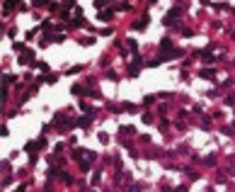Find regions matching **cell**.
I'll use <instances>...</instances> for the list:
<instances>
[{"instance_id":"7a4b0ae2","label":"cell","mask_w":235,"mask_h":192,"mask_svg":"<svg viewBox=\"0 0 235 192\" xmlns=\"http://www.w3.org/2000/svg\"><path fill=\"white\" fill-rule=\"evenodd\" d=\"M100 19H104V22H109V19H112V10H104V12L100 15Z\"/></svg>"},{"instance_id":"3957f363","label":"cell","mask_w":235,"mask_h":192,"mask_svg":"<svg viewBox=\"0 0 235 192\" xmlns=\"http://www.w3.org/2000/svg\"><path fill=\"white\" fill-rule=\"evenodd\" d=\"M201 58L206 61V63H211V61H213V56H211V51H204V54H201Z\"/></svg>"},{"instance_id":"277c9868","label":"cell","mask_w":235,"mask_h":192,"mask_svg":"<svg viewBox=\"0 0 235 192\" xmlns=\"http://www.w3.org/2000/svg\"><path fill=\"white\" fill-rule=\"evenodd\" d=\"M201 75H204V78H213V71H211V68H204Z\"/></svg>"},{"instance_id":"6da1fadb","label":"cell","mask_w":235,"mask_h":192,"mask_svg":"<svg viewBox=\"0 0 235 192\" xmlns=\"http://www.w3.org/2000/svg\"><path fill=\"white\" fill-rule=\"evenodd\" d=\"M138 66H141V58H136L133 63H131V68H129V71H131V75H133V73L138 71Z\"/></svg>"},{"instance_id":"5b68a950","label":"cell","mask_w":235,"mask_h":192,"mask_svg":"<svg viewBox=\"0 0 235 192\" xmlns=\"http://www.w3.org/2000/svg\"><path fill=\"white\" fill-rule=\"evenodd\" d=\"M19 61H24V63H32V54H29V51H27V54H24V56H22V58H19Z\"/></svg>"}]
</instances>
